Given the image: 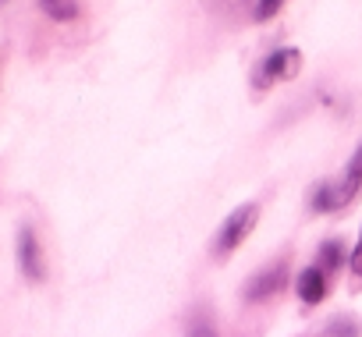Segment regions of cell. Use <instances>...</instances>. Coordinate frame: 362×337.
<instances>
[{
	"mask_svg": "<svg viewBox=\"0 0 362 337\" xmlns=\"http://www.w3.org/2000/svg\"><path fill=\"white\" fill-rule=\"evenodd\" d=\"M256 220H259V206L256 203H249V206H238L228 220H224V227H221V235H217V242H214V252L217 256H228V252H235L249 235H252V227H256Z\"/></svg>",
	"mask_w": 362,
	"mask_h": 337,
	"instance_id": "obj_1",
	"label": "cell"
},
{
	"mask_svg": "<svg viewBox=\"0 0 362 337\" xmlns=\"http://www.w3.org/2000/svg\"><path fill=\"white\" fill-rule=\"evenodd\" d=\"M298 68H302V54L298 50H274L267 61H263V68H259V85H274V82H288V78H295L298 75Z\"/></svg>",
	"mask_w": 362,
	"mask_h": 337,
	"instance_id": "obj_2",
	"label": "cell"
},
{
	"mask_svg": "<svg viewBox=\"0 0 362 337\" xmlns=\"http://www.w3.org/2000/svg\"><path fill=\"white\" fill-rule=\"evenodd\" d=\"M18 266H22V273L33 284H40L47 277V263H43V252H40V242H36V231L33 227H22L18 231Z\"/></svg>",
	"mask_w": 362,
	"mask_h": 337,
	"instance_id": "obj_3",
	"label": "cell"
},
{
	"mask_svg": "<svg viewBox=\"0 0 362 337\" xmlns=\"http://www.w3.org/2000/svg\"><path fill=\"white\" fill-rule=\"evenodd\" d=\"M358 192H362V146L351 153V160H348V167H344V175H341L337 185H334V210L351 206Z\"/></svg>",
	"mask_w": 362,
	"mask_h": 337,
	"instance_id": "obj_4",
	"label": "cell"
},
{
	"mask_svg": "<svg viewBox=\"0 0 362 337\" xmlns=\"http://www.w3.org/2000/svg\"><path fill=\"white\" fill-rule=\"evenodd\" d=\"M284 280H288V266H284V263H274V266H267L259 277H252V284H245L242 298H245V302H263V298L284 291Z\"/></svg>",
	"mask_w": 362,
	"mask_h": 337,
	"instance_id": "obj_5",
	"label": "cell"
},
{
	"mask_svg": "<svg viewBox=\"0 0 362 337\" xmlns=\"http://www.w3.org/2000/svg\"><path fill=\"white\" fill-rule=\"evenodd\" d=\"M323 295H327V273L320 266L302 270L298 273V298L309 302V305H316V302H323Z\"/></svg>",
	"mask_w": 362,
	"mask_h": 337,
	"instance_id": "obj_6",
	"label": "cell"
},
{
	"mask_svg": "<svg viewBox=\"0 0 362 337\" xmlns=\"http://www.w3.org/2000/svg\"><path fill=\"white\" fill-rule=\"evenodd\" d=\"M203 4L221 22H242L249 11H256V0H203Z\"/></svg>",
	"mask_w": 362,
	"mask_h": 337,
	"instance_id": "obj_7",
	"label": "cell"
},
{
	"mask_svg": "<svg viewBox=\"0 0 362 337\" xmlns=\"http://www.w3.org/2000/svg\"><path fill=\"white\" fill-rule=\"evenodd\" d=\"M40 8H43V15L47 18H54V22H75L78 18V0H40Z\"/></svg>",
	"mask_w": 362,
	"mask_h": 337,
	"instance_id": "obj_8",
	"label": "cell"
},
{
	"mask_svg": "<svg viewBox=\"0 0 362 337\" xmlns=\"http://www.w3.org/2000/svg\"><path fill=\"white\" fill-rule=\"evenodd\" d=\"M320 259H323L320 270H334V266H341V259H344V245H341V242H327Z\"/></svg>",
	"mask_w": 362,
	"mask_h": 337,
	"instance_id": "obj_9",
	"label": "cell"
},
{
	"mask_svg": "<svg viewBox=\"0 0 362 337\" xmlns=\"http://www.w3.org/2000/svg\"><path fill=\"white\" fill-rule=\"evenodd\" d=\"M185 337H217V326H214V319L203 312V316H196L192 323H189V333Z\"/></svg>",
	"mask_w": 362,
	"mask_h": 337,
	"instance_id": "obj_10",
	"label": "cell"
},
{
	"mask_svg": "<svg viewBox=\"0 0 362 337\" xmlns=\"http://www.w3.org/2000/svg\"><path fill=\"white\" fill-rule=\"evenodd\" d=\"M281 8H284V0H256V11L252 15H256V22H270Z\"/></svg>",
	"mask_w": 362,
	"mask_h": 337,
	"instance_id": "obj_11",
	"label": "cell"
},
{
	"mask_svg": "<svg viewBox=\"0 0 362 337\" xmlns=\"http://www.w3.org/2000/svg\"><path fill=\"white\" fill-rule=\"evenodd\" d=\"M327 333H334V337H358V323L355 319H348V316H341V319H334L330 323V330Z\"/></svg>",
	"mask_w": 362,
	"mask_h": 337,
	"instance_id": "obj_12",
	"label": "cell"
},
{
	"mask_svg": "<svg viewBox=\"0 0 362 337\" xmlns=\"http://www.w3.org/2000/svg\"><path fill=\"white\" fill-rule=\"evenodd\" d=\"M351 270L362 277V235H358V245H355V252H351Z\"/></svg>",
	"mask_w": 362,
	"mask_h": 337,
	"instance_id": "obj_13",
	"label": "cell"
}]
</instances>
